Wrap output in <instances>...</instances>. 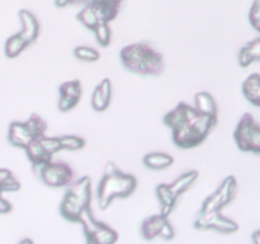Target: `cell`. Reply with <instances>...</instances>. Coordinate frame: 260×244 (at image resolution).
<instances>
[{
    "mask_svg": "<svg viewBox=\"0 0 260 244\" xmlns=\"http://www.w3.org/2000/svg\"><path fill=\"white\" fill-rule=\"evenodd\" d=\"M55 4H56V7H58V8H65V7H68V5L75 4V0H56Z\"/></svg>",
    "mask_w": 260,
    "mask_h": 244,
    "instance_id": "8d00e7d4",
    "label": "cell"
},
{
    "mask_svg": "<svg viewBox=\"0 0 260 244\" xmlns=\"http://www.w3.org/2000/svg\"><path fill=\"white\" fill-rule=\"evenodd\" d=\"M251 240L255 244H260V230H255L251 234Z\"/></svg>",
    "mask_w": 260,
    "mask_h": 244,
    "instance_id": "74e56055",
    "label": "cell"
},
{
    "mask_svg": "<svg viewBox=\"0 0 260 244\" xmlns=\"http://www.w3.org/2000/svg\"><path fill=\"white\" fill-rule=\"evenodd\" d=\"M218 191L221 192L222 196V200L225 206H228L231 201H234V198L236 197V193H238V182H236V178L234 175H229L223 179V182L221 183V186L218 187Z\"/></svg>",
    "mask_w": 260,
    "mask_h": 244,
    "instance_id": "ffe728a7",
    "label": "cell"
},
{
    "mask_svg": "<svg viewBox=\"0 0 260 244\" xmlns=\"http://www.w3.org/2000/svg\"><path fill=\"white\" fill-rule=\"evenodd\" d=\"M91 107H93L94 111L96 112H103L109 107V102L102 96L98 86L95 88V90H94L93 93V97H91Z\"/></svg>",
    "mask_w": 260,
    "mask_h": 244,
    "instance_id": "f1b7e54d",
    "label": "cell"
},
{
    "mask_svg": "<svg viewBox=\"0 0 260 244\" xmlns=\"http://www.w3.org/2000/svg\"><path fill=\"white\" fill-rule=\"evenodd\" d=\"M76 18H78V20L84 27H86L90 30H93L99 23L98 15H96L95 10H94V8L90 4L84 5V8L78 13Z\"/></svg>",
    "mask_w": 260,
    "mask_h": 244,
    "instance_id": "7402d4cb",
    "label": "cell"
},
{
    "mask_svg": "<svg viewBox=\"0 0 260 244\" xmlns=\"http://www.w3.org/2000/svg\"><path fill=\"white\" fill-rule=\"evenodd\" d=\"M12 203L9 202L8 200H5V198H3L2 196H0V214H8L12 211Z\"/></svg>",
    "mask_w": 260,
    "mask_h": 244,
    "instance_id": "e575fe53",
    "label": "cell"
},
{
    "mask_svg": "<svg viewBox=\"0 0 260 244\" xmlns=\"http://www.w3.org/2000/svg\"><path fill=\"white\" fill-rule=\"evenodd\" d=\"M197 114L198 111L194 107L189 106L187 103H180L172 112L165 114L164 124L168 127H170V130H174L182 124H184V122H188L192 118H194Z\"/></svg>",
    "mask_w": 260,
    "mask_h": 244,
    "instance_id": "52a82bcc",
    "label": "cell"
},
{
    "mask_svg": "<svg viewBox=\"0 0 260 244\" xmlns=\"http://www.w3.org/2000/svg\"><path fill=\"white\" fill-rule=\"evenodd\" d=\"M2 193H3V188H2V186H0V196H2Z\"/></svg>",
    "mask_w": 260,
    "mask_h": 244,
    "instance_id": "ab89813d",
    "label": "cell"
},
{
    "mask_svg": "<svg viewBox=\"0 0 260 244\" xmlns=\"http://www.w3.org/2000/svg\"><path fill=\"white\" fill-rule=\"evenodd\" d=\"M78 103L79 101H76V99H73L66 96H60V99H58V111L68 112L73 109Z\"/></svg>",
    "mask_w": 260,
    "mask_h": 244,
    "instance_id": "4dcf8cb0",
    "label": "cell"
},
{
    "mask_svg": "<svg viewBox=\"0 0 260 244\" xmlns=\"http://www.w3.org/2000/svg\"><path fill=\"white\" fill-rule=\"evenodd\" d=\"M194 228L198 230H208L213 229L220 233L231 234L239 230V224L226 216L221 215L220 211H211L207 214H200L194 221Z\"/></svg>",
    "mask_w": 260,
    "mask_h": 244,
    "instance_id": "8992f818",
    "label": "cell"
},
{
    "mask_svg": "<svg viewBox=\"0 0 260 244\" xmlns=\"http://www.w3.org/2000/svg\"><path fill=\"white\" fill-rule=\"evenodd\" d=\"M25 152H27L28 159L30 160V163L33 164H40V163H47L51 162L52 159V155L48 154L43 146L41 145V142L38 140H33L27 147H25Z\"/></svg>",
    "mask_w": 260,
    "mask_h": 244,
    "instance_id": "e0dca14e",
    "label": "cell"
},
{
    "mask_svg": "<svg viewBox=\"0 0 260 244\" xmlns=\"http://www.w3.org/2000/svg\"><path fill=\"white\" fill-rule=\"evenodd\" d=\"M29 45L30 43L28 42L27 40H24V38L18 33V35H14L12 36V37L8 38V41L5 42V55L10 58L17 57V56H19Z\"/></svg>",
    "mask_w": 260,
    "mask_h": 244,
    "instance_id": "d6986e66",
    "label": "cell"
},
{
    "mask_svg": "<svg viewBox=\"0 0 260 244\" xmlns=\"http://www.w3.org/2000/svg\"><path fill=\"white\" fill-rule=\"evenodd\" d=\"M2 188H3V192H4V191L14 192V191L19 190V188H20V183H19V180H18L17 178L14 177V175H10V177L8 178V179L5 180L4 183H3Z\"/></svg>",
    "mask_w": 260,
    "mask_h": 244,
    "instance_id": "836d02e7",
    "label": "cell"
},
{
    "mask_svg": "<svg viewBox=\"0 0 260 244\" xmlns=\"http://www.w3.org/2000/svg\"><path fill=\"white\" fill-rule=\"evenodd\" d=\"M32 169L35 174L48 187H66L74 180V169L69 164L62 162L40 163L33 164Z\"/></svg>",
    "mask_w": 260,
    "mask_h": 244,
    "instance_id": "277c9868",
    "label": "cell"
},
{
    "mask_svg": "<svg viewBox=\"0 0 260 244\" xmlns=\"http://www.w3.org/2000/svg\"><path fill=\"white\" fill-rule=\"evenodd\" d=\"M99 90H101L102 96L104 97V98L107 99L108 102H111V98H112V83L111 80H109L108 78L103 79V80L101 81V84L98 85Z\"/></svg>",
    "mask_w": 260,
    "mask_h": 244,
    "instance_id": "d6a6232c",
    "label": "cell"
},
{
    "mask_svg": "<svg viewBox=\"0 0 260 244\" xmlns=\"http://www.w3.org/2000/svg\"><path fill=\"white\" fill-rule=\"evenodd\" d=\"M114 2H117V3H119V4H121V3H122V0H114Z\"/></svg>",
    "mask_w": 260,
    "mask_h": 244,
    "instance_id": "60d3db41",
    "label": "cell"
},
{
    "mask_svg": "<svg viewBox=\"0 0 260 244\" xmlns=\"http://www.w3.org/2000/svg\"><path fill=\"white\" fill-rule=\"evenodd\" d=\"M174 159L170 155L165 154V152H151V154L145 155L144 164L149 169L152 170H162L169 168L173 165Z\"/></svg>",
    "mask_w": 260,
    "mask_h": 244,
    "instance_id": "9a60e30c",
    "label": "cell"
},
{
    "mask_svg": "<svg viewBox=\"0 0 260 244\" xmlns=\"http://www.w3.org/2000/svg\"><path fill=\"white\" fill-rule=\"evenodd\" d=\"M62 149L66 150H80L85 146V140L83 137L74 136V135H65L58 137Z\"/></svg>",
    "mask_w": 260,
    "mask_h": 244,
    "instance_id": "4316f807",
    "label": "cell"
},
{
    "mask_svg": "<svg viewBox=\"0 0 260 244\" xmlns=\"http://www.w3.org/2000/svg\"><path fill=\"white\" fill-rule=\"evenodd\" d=\"M58 92H60V96H66V97H70V98L73 99H76V101H80L81 84L79 80L65 81V83H62L60 85Z\"/></svg>",
    "mask_w": 260,
    "mask_h": 244,
    "instance_id": "cb8c5ba5",
    "label": "cell"
},
{
    "mask_svg": "<svg viewBox=\"0 0 260 244\" xmlns=\"http://www.w3.org/2000/svg\"><path fill=\"white\" fill-rule=\"evenodd\" d=\"M119 57L122 65L131 73L157 76L164 71V57L147 42L126 46L119 52Z\"/></svg>",
    "mask_w": 260,
    "mask_h": 244,
    "instance_id": "6da1fadb",
    "label": "cell"
},
{
    "mask_svg": "<svg viewBox=\"0 0 260 244\" xmlns=\"http://www.w3.org/2000/svg\"><path fill=\"white\" fill-rule=\"evenodd\" d=\"M93 32L95 33L96 41L101 46L103 47H107L111 43V37H112V32L111 28H109V24L106 22H99L96 24V27L94 28Z\"/></svg>",
    "mask_w": 260,
    "mask_h": 244,
    "instance_id": "d4e9b609",
    "label": "cell"
},
{
    "mask_svg": "<svg viewBox=\"0 0 260 244\" xmlns=\"http://www.w3.org/2000/svg\"><path fill=\"white\" fill-rule=\"evenodd\" d=\"M249 22L251 27L260 33V0H254L249 12Z\"/></svg>",
    "mask_w": 260,
    "mask_h": 244,
    "instance_id": "f546056e",
    "label": "cell"
},
{
    "mask_svg": "<svg viewBox=\"0 0 260 244\" xmlns=\"http://www.w3.org/2000/svg\"><path fill=\"white\" fill-rule=\"evenodd\" d=\"M223 207H225V203H223L222 196H221L220 191L217 190L215 193H212V195L206 198L202 208H201V214H207L211 212V211H221Z\"/></svg>",
    "mask_w": 260,
    "mask_h": 244,
    "instance_id": "603a6c76",
    "label": "cell"
},
{
    "mask_svg": "<svg viewBox=\"0 0 260 244\" xmlns=\"http://www.w3.org/2000/svg\"><path fill=\"white\" fill-rule=\"evenodd\" d=\"M200 177V173L197 170H189V172H185L184 174H182L180 177H178L174 182L170 185L173 192L179 197L182 193H184L196 180Z\"/></svg>",
    "mask_w": 260,
    "mask_h": 244,
    "instance_id": "ac0fdd59",
    "label": "cell"
},
{
    "mask_svg": "<svg viewBox=\"0 0 260 244\" xmlns=\"http://www.w3.org/2000/svg\"><path fill=\"white\" fill-rule=\"evenodd\" d=\"M90 178L81 177L76 180L63 196L60 203V214L63 219L71 223H79L84 208L90 207L91 192Z\"/></svg>",
    "mask_w": 260,
    "mask_h": 244,
    "instance_id": "3957f363",
    "label": "cell"
},
{
    "mask_svg": "<svg viewBox=\"0 0 260 244\" xmlns=\"http://www.w3.org/2000/svg\"><path fill=\"white\" fill-rule=\"evenodd\" d=\"M38 141L41 142V145L43 146V149L48 152V154L53 155L56 152L60 151L62 149L61 146V142L58 137H47V136H42L41 139H38Z\"/></svg>",
    "mask_w": 260,
    "mask_h": 244,
    "instance_id": "83f0119b",
    "label": "cell"
},
{
    "mask_svg": "<svg viewBox=\"0 0 260 244\" xmlns=\"http://www.w3.org/2000/svg\"><path fill=\"white\" fill-rule=\"evenodd\" d=\"M13 175V173L9 169H5V168H0V186L8 179V178Z\"/></svg>",
    "mask_w": 260,
    "mask_h": 244,
    "instance_id": "d590c367",
    "label": "cell"
},
{
    "mask_svg": "<svg viewBox=\"0 0 260 244\" xmlns=\"http://www.w3.org/2000/svg\"><path fill=\"white\" fill-rule=\"evenodd\" d=\"M196 107L200 113L203 114H217V104H216L215 99L207 92H200L196 94L194 97Z\"/></svg>",
    "mask_w": 260,
    "mask_h": 244,
    "instance_id": "2e32d148",
    "label": "cell"
},
{
    "mask_svg": "<svg viewBox=\"0 0 260 244\" xmlns=\"http://www.w3.org/2000/svg\"><path fill=\"white\" fill-rule=\"evenodd\" d=\"M74 55L76 58L83 61H98L101 58V53L93 47H89V46H79L74 50Z\"/></svg>",
    "mask_w": 260,
    "mask_h": 244,
    "instance_id": "484cf974",
    "label": "cell"
},
{
    "mask_svg": "<svg viewBox=\"0 0 260 244\" xmlns=\"http://www.w3.org/2000/svg\"><path fill=\"white\" fill-rule=\"evenodd\" d=\"M117 240H118V234L116 233V230L109 228L106 223H101L93 235L86 239V241L91 244H113Z\"/></svg>",
    "mask_w": 260,
    "mask_h": 244,
    "instance_id": "5bb4252c",
    "label": "cell"
},
{
    "mask_svg": "<svg viewBox=\"0 0 260 244\" xmlns=\"http://www.w3.org/2000/svg\"><path fill=\"white\" fill-rule=\"evenodd\" d=\"M159 235L161 236L162 239H165V240H172V239L174 238L175 230L174 228H173L172 224L169 223V220H167L164 224H162L161 229H160L159 231Z\"/></svg>",
    "mask_w": 260,
    "mask_h": 244,
    "instance_id": "1f68e13d",
    "label": "cell"
},
{
    "mask_svg": "<svg viewBox=\"0 0 260 244\" xmlns=\"http://www.w3.org/2000/svg\"><path fill=\"white\" fill-rule=\"evenodd\" d=\"M238 61L241 68H248L255 61H260V37L250 41L240 48Z\"/></svg>",
    "mask_w": 260,
    "mask_h": 244,
    "instance_id": "30bf717a",
    "label": "cell"
},
{
    "mask_svg": "<svg viewBox=\"0 0 260 244\" xmlns=\"http://www.w3.org/2000/svg\"><path fill=\"white\" fill-rule=\"evenodd\" d=\"M20 243H33V241L32 240H30V239H24V240H22V241H20Z\"/></svg>",
    "mask_w": 260,
    "mask_h": 244,
    "instance_id": "f35d334b",
    "label": "cell"
},
{
    "mask_svg": "<svg viewBox=\"0 0 260 244\" xmlns=\"http://www.w3.org/2000/svg\"><path fill=\"white\" fill-rule=\"evenodd\" d=\"M234 139L241 151L260 154V125L253 114L245 113L239 119Z\"/></svg>",
    "mask_w": 260,
    "mask_h": 244,
    "instance_id": "5b68a950",
    "label": "cell"
},
{
    "mask_svg": "<svg viewBox=\"0 0 260 244\" xmlns=\"http://www.w3.org/2000/svg\"><path fill=\"white\" fill-rule=\"evenodd\" d=\"M243 94L253 106L260 107V75L254 73L243 83Z\"/></svg>",
    "mask_w": 260,
    "mask_h": 244,
    "instance_id": "4fadbf2b",
    "label": "cell"
},
{
    "mask_svg": "<svg viewBox=\"0 0 260 244\" xmlns=\"http://www.w3.org/2000/svg\"><path fill=\"white\" fill-rule=\"evenodd\" d=\"M156 195L159 198L160 203H161V211L160 214H162L164 216H169L170 212L173 211V208L175 207L178 201V196L170 188V185H165L161 183L156 187Z\"/></svg>",
    "mask_w": 260,
    "mask_h": 244,
    "instance_id": "7c38bea8",
    "label": "cell"
},
{
    "mask_svg": "<svg viewBox=\"0 0 260 244\" xmlns=\"http://www.w3.org/2000/svg\"><path fill=\"white\" fill-rule=\"evenodd\" d=\"M167 220L168 218L162 214H157V215H152L145 219L141 224V228H140L142 238L146 239V240H152L154 238L159 236L160 229Z\"/></svg>",
    "mask_w": 260,
    "mask_h": 244,
    "instance_id": "8fae6325",
    "label": "cell"
},
{
    "mask_svg": "<svg viewBox=\"0 0 260 244\" xmlns=\"http://www.w3.org/2000/svg\"><path fill=\"white\" fill-rule=\"evenodd\" d=\"M137 187V179L132 174H126L117 169L116 172L104 173L98 186V202L102 210L109 207L114 198L129 197Z\"/></svg>",
    "mask_w": 260,
    "mask_h": 244,
    "instance_id": "7a4b0ae2",
    "label": "cell"
},
{
    "mask_svg": "<svg viewBox=\"0 0 260 244\" xmlns=\"http://www.w3.org/2000/svg\"><path fill=\"white\" fill-rule=\"evenodd\" d=\"M19 19L22 22V30L19 35L29 43H33L40 35V23L36 15L29 10H20Z\"/></svg>",
    "mask_w": 260,
    "mask_h": 244,
    "instance_id": "ba28073f",
    "label": "cell"
},
{
    "mask_svg": "<svg viewBox=\"0 0 260 244\" xmlns=\"http://www.w3.org/2000/svg\"><path fill=\"white\" fill-rule=\"evenodd\" d=\"M8 140L13 146L25 149L36 139L28 131L24 122H12L9 126V132H8Z\"/></svg>",
    "mask_w": 260,
    "mask_h": 244,
    "instance_id": "9c48e42d",
    "label": "cell"
},
{
    "mask_svg": "<svg viewBox=\"0 0 260 244\" xmlns=\"http://www.w3.org/2000/svg\"><path fill=\"white\" fill-rule=\"evenodd\" d=\"M24 124L25 126H27L28 131L30 132V135H32L36 140L45 136V132L46 130H47V124H46L45 119H43L41 116H38L37 113L30 114L28 121H25Z\"/></svg>",
    "mask_w": 260,
    "mask_h": 244,
    "instance_id": "44dd1931",
    "label": "cell"
}]
</instances>
